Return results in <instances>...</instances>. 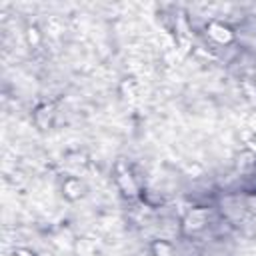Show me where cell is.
Listing matches in <instances>:
<instances>
[{
	"label": "cell",
	"instance_id": "cell-1",
	"mask_svg": "<svg viewBox=\"0 0 256 256\" xmlns=\"http://www.w3.org/2000/svg\"><path fill=\"white\" fill-rule=\"evenodd\" d=\"M208 34H210L216 42H220V44H224V42H228V40L232 38L230 28L224 26V24H220V22H212V24L208 26Z\"/></svg>",
	"mask_w": 256,
	"mask_h": 256
},
{
	"label": "cell",
	"instance_id": "cell-3",
	"mask_svg": "<svg viewBox=\"0 0 256 256\" xmlns=\"http://www.w3.org/2000/svg\"><path fill=\"white\" fill-rule=\"evenodd\" d=\"M154 254L156 256H172V248H170V244H166V242H154Z\"/></svg>",
	"mask_w": 256,
	"mask_h": 256
},
{
	"label": "cell",
	"instance_id": "cell-4",
	"mask_svg": "<svg viewBox=\"0 0 256 256\" xmlns=\"http://www.w3.org/2000/svg\"><path fill=\"white\" fill-rule=\"evenodd\" d=\"M16 256H34L30 250H24V248H20V250H16Z\"/></svg>",
	"mask_w": 256,
	"mask_h": 256
},
{
	"label": "cell",
	"instance_id": "cell-2",
	"mask_svg": "<svg viewBox=\"0 0 256 256\" xmlns=\"http://www.w3.org/2000/svg\"><path fill=\"white\" fill-rule=\"evenodd\" d=\"M64 194L68 196V198H78L80 194H82V184L78 182V180H74V178H70V180H66L64 182Z\"/></svg>",
	"mask_w": 256,
	"mask_h": 256
}]
</instances>
